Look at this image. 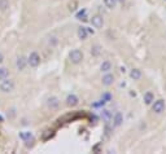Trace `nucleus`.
I'll return each instance as SVG.
<instances>
[{
  "label": "nucleus",
  "instance_id": "nucleus-11",
  "mask_svg": "<svg viewBox=\"0 0 166 154\" xmlns=\"http://www.w3.org/2000/svg\"><path fill=\"white\" fill-rule=\"evenodd\" d=\"M143 100H144V104L145 105H151L153 101H155V96H153L152 92H147L145 95H144Z\"/></svg>",
  "mask_w": 166,
  "mask_h": 154
},
{
  "label": "nucleus",
  "instance_id": "nucleus-23",
  "mask_svg": "<svg viewBox=\"0 0 166 154\" xmlns=\"http://www.w3.org/2000/svg\"><path fill=\"white\" fill-rule=\"evenodd\" d=\"M3 61H4V56H3V53L0 52V64H1Z\"/></svg>",
  "mask_w": 166,
  "mask_h": 154
},
{
  "label": "nucleus",
  "instance_id": "nucleus-20",
  "mask_svg": "<svg viewBox=\"0 0 166 154\" xmlns=\"http://www.w3.org/2000/svg\"><path fill=\"white\" fill-rule=\"evenodd\" d=\"M77 4H78L77 1H73V3L69 4V11H70V12H74V11H75V9H77Z\"/></svg>",
  "mask_w": 166,
  "mask_h": 154
},
{
  "label": "nucleus",
  "instance_id": "nucleus-5",
  "mask_svg": "<svg viewBox=\"0 0 166 154\" xmlns=\"http://www.w3.org/2000/svg\"><path fill=\"white\" fill-rule=\"evenodd\" d=\"M91 23L95 29H101L104 26V20H103V17L100 14H95V16L91 18Z\"/></svg>",
  "mask_w": 166,
  "mask_h": 154
},
{
  "label": "nucleus",
  "instance_id": "nucleus-19",
  "mask_svg": "<svg viewBox=\"0 0 166 154\" xmlns=\"http://www.w3.org/2000/svg\"><path fill=\"white\" fill-rule=\"evenodd\" d=\"M100 52H101L100 45H95V47H92V49H91V53H92L93 56H99V54H100Z\"/></svg>",
  "mask_w": 166,
  "mask_h": 154
},
{
  "label": "nucleus",
  "instance_id": "nucleus-24",
  "mask_svg": "<svg viewBox=\"0 0 166 154\" xmlns=\"http://www.w3.org/2000/svg\"><path fill=\"white\" fill-rule=\"evenodd\" d=\"M117 1H125V0H117Z\"/></svg>",
  "mask_w": 166,
  "mask_h": 154
},
{
  "label": "nucleus",
  "instance_id": "nucleus-1",
  "mask_svg": "<svg viewBox=\"0 0 166 154\" xmlns=\"http://www.w3.org/2000/svg\"><path fill=\"white\" fill-rule=\"evenodd\" d=\"M14 87H16V84L12 79H3V80L0 82V91L4 93H9V92H13L14 91Z\"/></svg>",
  "mask_w": 166,
  "mask_h": 154
},
{
  "label": "nucleus",
  "instance_id": "nucleus-14",
  "mask_svg": "<svg viewBox=\"0 0 166 154\" xmlns=\"http://www.w3.org/2000/svg\"><path fill=\"white\" fill-rule=\"evenodd\" d=\"M113 122H114V126L118 127L122 124V122H123V117H122L121 113H117V114L114 115V119H113Z\"/></svg>",
  "mask_w": 166,
  "mask_h": 154
},
{
  "label": "nucleus",
  "instance_id": "nucleus-18",
  "mask_svg": "<svg viewBox=\"0 0 166 154\" xmlns=\"http://www.w3.org/2000/svg\"><path fill=\"white\" fill-rule=\"evenodd\" d=\"M104 4L107 8L113 9L115 7V4H117V0H104Z\"/></svg>",
  "mask_w": 166,
  "mask_h": 154
},
{
  "label": "nucleus",
  "instance_id": "nucleus-10",
  "mask_svg": "<svg viewBox=\"0 0 166 154\" xmlns=\"http://www.w3.org/2000/svg\"><path fill=\"white\" fill-rule=\"evenodd\" d=\"M103 84L104 86H107V87H109V86H112L113 82H114V76L112 75V74H107V75L103 76Z\"/></svg>",
  "mask_w": 166,
  "mask_h": 154
},
{
  "label": "nucleus",
  "instance_id": "nucleus-17",
  "mask_svg": "<svg viewBox=\"0 0 166 154\" xmlns=\"http://www.w3.org/2000/svg\"><path fill=\"white\" fill-rule=\"evenodd\" d=\"M8 75H9L8 69H5V67H0V80L8 78Z\"/></svg>",
  "mask_w": 166,
  "mask_h": 154
},
{
  "label": "nucleus",
  "instance_id": "nucleus-6",
  "mask_svg": "<svg viewBox=\"0 0 166 154\" xmlns=\"http://www.w3.org/2000/svg\"><path fill=\"white\" fill-rule=\"evenodd\" d=\"M26 64H27V60H26L23 56H20L17 60H16V67H17V70H20V71L25 70Z\"/></svg>",
  "mask_w": 166,
  "mask_h": 154
},
{
  "label": "nucleus",
  "instance_id": "nucleus-13",
  "mask_svg": "<svg viewBox=\"0 0 166 154\" xmlns=\"http://www.w3.org/2000/svg\"><path fill=\"white\" fill-rule=\"evenodd\" d=\"M130 76H131L134 80H139L141 78V71L139 69H132L131 73H130Z\"/></svg>",
  "mask_w": 166,
  "mask_h": 154
},
{
  "label": "nucleus",
  "instance_id": "nucleus-2",
  "mask_svg": "<svg viewBox=\"0 0 166 154\" xmlns=\"http://www.w3.org/2000/svg\"><path fill=\"white\" fill-rule=\"evenodd\" d=\"M69 58H70L71 64H81L82 60H83V53H82V50L79 49H73L69 53Z\"/></svg>",
  "mask_w": 166,
  "mask_h": 154
},
{
  "label": "nucleus",
  "instance_id": "nucleus-25",
  "mask_svg": "<svg viewBox=\"0 0 166 154\" xmlns=\"http://www.w3.org/2000/svg\"><path fill=\"white\" fill-rule=\"evenodd\" d=\"M165 1H166V0H165Z\"/></svg>",
  "mask_w": 166,
  "mask_h": 154
},
{
  "label": "nucleus",
  "instance_id": "nucleus-21",
  "mask_svg": "<svg viewBox=\"0 0 166 154\" xmlns=\"http://www.w3.org/2000/svg\"><path fill=\"white\" fill-rule=\"evenodd\" d=\"M86 16V11H82V12H79L78 14H77V18H78V20H81L82 17H85Z\"/></svg>",
  "mask_w": 166,
  "mask_h": 154
},
{
  "label": "nucleus",
  "instance_id": "nucleus-9",
  "mask_svg": "<svg viewBox=\"0 0 166 154\" xmlns=\"http://www.w3.org/2000/svg\"><path fill=\"white\" fill-rule=\"evenodd\" d=\"M77 34H78V38H79V39H81V40L87 39V37H88L87 29H86V27H83V26L78 27V31H77Z\"/></svg>",
  "mask_w": 166,
  "mask_h": 154
},
{
  "label": "nucleus",
  "instance_id": "nucleus-3",
  "mask_svg": "<svg viewBox=\"0 0 166 154\" xmlns=\"http://www.w3.org/2000/svg\"><path fill=\"white\" fill-rule=\"evenodd\" d=\"M152 110L156 113V114H161V113L165 110V101H163L162 98L156 100L152 105Z\"/></svg>",
  "mask_w": 166,
  "mask_h": 154
},
{
  "label": "nucleus",
  "instance_id": "nucleus-4",
  "mask_svg": "<svg viewBox=\"0 0 166 154\" xmlns=\"http://www.w3.org/2000/svg\"><path fill=\"white\" fill-rule=\"evenodd\" d=\"M27 64L30 65L31 67H37L38 65L40 64V56L37 53V52H31L30 56L27 58Z\"/></svg>",
  "mask_w": 166,
  "mask_h": 154
},
{
  "label": "nucleus",
  "instance_id": "nucleus-8",
  "mask_svg": "<svg viewBox=\"0 0 166 154\" xmlns=\"http://www.w3.org/2000/svg\"><path fill=\"white\" fill-rule=\"evenodd\" d=\"M48 108H51V109H57L60 105V101L57 97H49L48 98Z\"/></svg>",
  "mask_w": 166,
  "mask_h": 154
},
{
  "label": "nucleus",
  "instance_id": "nucleus-22",
  "mask_svg": "<svg viewBox=\"0 0 166 154\" xmlns=\"http://www.w3.org/2000/svg\"><path fill=\"white\" fill-rule=\"evenodd\" d=\"M104 117H105V118H109V117H110L109 110H104Z\"/></svg>",
  "mask_w": 166,
  "mask_h": 154
},
{
  "label": "nucleus",
  "instance_id": "nucleus-7",
  "mask_svg": "<svg viewBox=\"0 0 166 154\" xmlns=\"http://www.w3.org/2000/svg\"><path fill=\"white\" fill-rule=\"evenodd\" d=\"M78 102H79V100L75 95H69L68 97H66V105H68V106H71V108L77 106Z\"/></svg>",
  "mask_w": 166,
  "mask_h": 154
},
{
  "label": "nucleus",
  "instance_id": "nucleus-12",
  "mask_svg": "<svg viewBox=\"0 0 166 154\" xmlns=\"http://www.w3.org/2000/svg\"><path fill=\"white\" fill-rule=\"evenodd\" d=\"M20 139H22L23 141H30V140H33V133L29 131L20 132Z\"/></svg>",
  "mask_w": 166,
  "mask_h": 154
},
{
  "label": "nucleus",
  "instance_id": "nucleus-16",
  "mask_svg": "<svg viewBox=\"0 0 166 154\" xmlns=\"http://www.w3.org/2000/svg\"><path fill=\"white\" fill-rule=\"evenodd\" d=\"M9 8V0H0V11H8Z\"/></svg>",
  "mask_w": 166,
  "mask_h": 154
},
{
  "label": "nucleus",
  "instance_id": "nucleus-15",
  "mask_svg": "<svg viewBox=\"0 0 166 154\" xmlns=\"http://www.w3.org/2000/svg\"><path fill=\"white\" fill-rule=\"evenodd\" d=\"M100 69H101V71H104V73H108V71L112 69V64H110L109 61H104L101 64V66H100Z\"/></svg>",
  "mask_w": 166,
  "mask_h": 154
}]
</instances>
